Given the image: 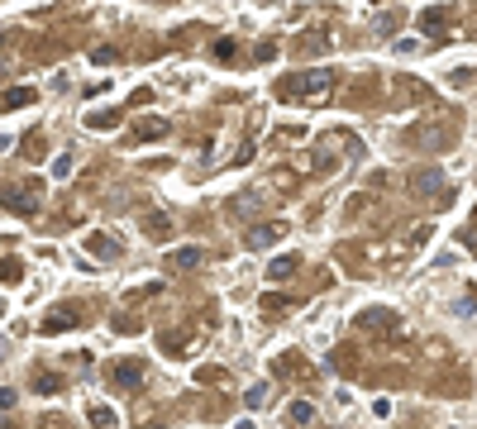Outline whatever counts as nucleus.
Masks as SVG:
<instances>
[{"instance_id": "nucleus-22", "label": "nucleus", "mask_w": 477, "mask_h": 429, "mask_svg": "<svg viewBox=\"0 0 477 429\" xmlns=\"http://www.w3.org/2000/svg\"><path fill=\"white\" fill-rule=\"evenodd\" d=\"M19 258H0V282H19Z\"/></svg>"}, {"instance_id": "nucleus-32", "label": "nucleus", "mask_w": 477, "mask_h": 429, "mask_svg": "<svg viewBox=\"0 0 477 429\" xmlns=\"http://www.w3.org/2000/svg\"><path fill=\"white\" fill-rule=\"evenodd\" d=\"M5 148H10V139H0V153H5Z\"/></svg>"}, {"instance_id": "nucleus-10", "label": "nucleus", "mask_w": 477, "mask_h": 429, "mask_svg": "<svg viewBox=\"0 0 477 429\" xmlns=\"http://www.w3.org/2000/svg\"><path fill=\"white\" fill-rule=\"evenodd\" d=\"M449 24H454V10H449V5H444V10H439V5H429V10H420V29H425L429 38H439V33H444Z\"/></svg>"}, {"instance_id": "nucleus-15", "label": "nucleus", "mask_w": 477, "mask_h": 429, "mask_svg": "<svg viewBox=\"0 0 477 429\" xmlns=\"http://www.w3.org/2000/svg\"><path fill=\"white\" fill-rule=\"evenodd\" d=\"M120 120H125L120 110H91L86 115V129H120Z\"/></svg>"}, {"instance_id": "nucleus-3", "label": "nucleus", "mask_w": 477, "mask_h": 429, "mask_svg": "<svg viewBox=\"0 0 477 429\" xmlns=\"http://www.w3.org/2000/svg\"><path fill=\"white\" fill-rule=\"evenodd\" d=\"M454 134H458V125H454V120H425V125H415L411 134H406V143H411V148L434 153V148H449V143H454Z\"/></svg>"}, {"instance_id": "nucleus-17", "label": "nucleus", "mask_w": 477, "mask_h": 429, "mask_svg": "<svg viewBox=\"0 0 477 429\" xmlns=\"http://www.w3.org/2000/svg\"><path fill=\"white\" fill-rule=\"evenodd\" d=\"M33 391H38V396H53V391H63V377H53V372H33Z\"/></svg>"}, {"instance_id": "nucleus-8", "label": "nucleus", "mask_w": 477, "mask_h": 429, "mask_svg": "<svg viewBox=\"0 0 477 429\" xmlns=\"http://www.w3.org/2000/svg\"><path fill=\"white\" fill-rule=\"evenodd\" d=\"M86 253L100 258V263H115V258H120V238H115V234H100V229H95V234H86Z\"/></svg>"}, {"instance_id": "nucleus-13", "label": "nucleus", "mask_w": 477, "mask_h": 429, "mask_svg": "<svg viewBox=\"0 0 477 429\" xmlns=\"http://www.w3.org/2000/svg\"><path fill=\"white\" fill-rule=\"evenodd\" d=\"M286 420H291L296 429H305L310 420H315V406H310V401H291V406H286Z\"/></svg>"}, {"instance_id": "nucleus-4", "label": "nucleus", "mask_w": 477, "mask_h": 429, "mask_svg": "<svg viewBox=\"0 0 477 429\" xmlns=\"http://www.w3.org/2000/svg\"><path fill=\"white\" fill-rule=\"evenodd\" d=\"M0 206L15 210V215H38V210H43V186H38V181H19V186H10L0 196Z\"/></svg>"}, {"instance_id": "nucleus-24", "label": "nucleus", "mask_w": 477, "mask_h": 429, "mask_svg": "<svg viewBox=\"0 0 477 429\" xmlns=\"http://www.w3.org/2000/svg\"><path fill=\"white\" fill-rule=\"evenodd\" d=\"M392 29H401V15H377L372 19V33H392Z\"/></svg>"}, {"instance_id": "nucleus-21", "label": "nucleus", "mask_w": 477, "mask_h": 429, "mask_svg": "<svg viewBox=\"0 0 477 429\" xmlns=\"http://www.w3.org/2000/svg\"><path fill=\"white\" fill-rule=\"evenodd\" d=\"M86 415H91V425H95V429H115V411H110V406H91Z\"/></svg>"}, {"instance_id": "nucleus-14", "label": "nucleus", "mask_w": 477, "mask_h": 429, "mask_svg": "<svg viewBox=\"0 0 477 429\" xmlns=\"http://www.w3.org/2000/svg\"><path fill=\"white\" fill-rule=\"evenodd\" d=\"M229 210H234V215H258V210H263V196H258V191H243V196L229 201Z\"/></svg>"}, {"instance_id": "nucleus-28", "label": "nucleus", "mask_w": 477, "mask_h": 429, "mask_svg": "<svg viewBox=\"0 0 477 429\" xmlns=\"http://www.w3.org/2000/svg\"><path fill=\"white\" fill-rule=\"evenodd\" d=\"M115 58H120L115 48H95V53H91V63H100V67H105V63H115Z\"/></svg>"}, {"instance_id": "nucleus-16", "label": "nucleus", "mask_w": 477, "mask_h": 429, "mask_svg": "<svg viewBox=\"0 0 477 429\" xmlns=\"http://www.w3.org/2000/svg\"><path fill=\"white\" fill-rule=\"evenodd\" d=\"M167 134V120H143L139 129H134V139L139 143H153V139H162Z\"/></svg>"}, {"instance_id": "nucleus-20", "label": "nucleus", "mask_w": 477, "mask_h": 429, "mask_svg": "<svg viewBox=\"0 0 477 429\" xmlns=\"http://www.w3.org/2000/svg\"><path fill=\"white\" fill-rule=\"evenodd\" d=\"M301 48H305V53H320V48L330 53V33H325V29H310V33L301 38Z\"/></svg>"}, {"instance_id": "nucleus-2", "label": "nucleus", "mask_w": 477, "mask_h": 429, "mask_svg": "<svg viewBox=\"0 0 477 429\" xmlns=\"http://www.w3.org/2000/svg\"><path fill=\"white\" fill-rule=\"evenodd\" d=\"M353 329L363 334V339H397L401 334V315L392 310V305H367V310H358Z\"/></svg>"}, {"instance_id": "nucleus-1", "label": "nucleus", "mask_w": 477, "mask_h": 429, "mask_svg": "<svg viewBox=\"0 0 477 429\" xmlns=\"http://www.w3.org/2000/svg\"><path fill=\"white\" fill-rule=\"evenodd\" d=\"M330 91H334V72H325V67H315V72H296V77L277 81V95H282V100H305V105L330 100Z\"/></svg>"}, {"instance_id": "nucleus-33", "label": "nucleus", "mask_w": 477, "mask_h": 429, "mask_svg": "<svg viewBox=\"0 0 477 429\" xmlns=\"http://www.w3.org/2000/svg\"><path fill=\"white\" fill-rule=\"evenodd\" d=\"M473 224H477V215H473Z\"/></svg>"}, {"instance_id": "nucleus-11", "label": "nucleus", "mask_w": 477, "mask_h": 429, "mask_svg": "<svg viewBox=\"0 0 477 429\" xmlns=\"http://www.w3.org/2000/svg\"><path fill=\"white\" fill-rule=\"evenodd\" d=\"M206 263V253L196 248V243H187V248H172L167 253V268H177V272H191V268H201Z\"/></svg>"}, {"instance_id": "nucleus-12", "label": "nucleus", "mask_w": 477, "mask_h": 429, "mask_svg": "<svg viewBox=\"0 0 477 429\" xmlns=\"http://www.w3.org/2000/svg\"><path fill=\"white\" fill-rule=\"evenodd\" d=\"M296 268H301V253H277L268 263V282H286V277H296Z\"/></svg>"}, {"instance_id": "nucleus-7", "label": "nucleus", "mask_w": 477, "mask_h": 429, "mask_svg": "<svg viewBox=\"0 0 477 429\" xmlns=\"http://www.w3.org/2000/svg\"><path fill=\"white\" fill-rule=\"evenodd\" d=\"M110 381L120 386V391H139V386H143V363H129V358H125V363H115L110 367Z\"/></svg>"}, {"instance_id": "nucleus-25", "label": "nucleus", "mask_w": 477, "mask_h": 429, "mask_svg": "<svg viewBox=\"0 0 477 429\" xmlns=\"http://www.w3.org/2000/svg\"><path fill=\"white\" fill-rule=\"evenodd\" d=\"M24 153H29V158H43V134H29V139H24Z\"/></svg>"}, {"instance_id": "nucleus-27", "label": "nucleus", "mask_w": 477, "mask_h": 429, "mask_svg": "<svg viewBox=\"0 0 477 429\" xmlns=\"http://www.w3.org/2000/svg\"><path fill=\"white\" fill-rule=\"evenodd\" d=\"M196 381H206V386H210V381H224V372H220V367H201V372H196Z\"/></svg>"}, {"instance_id": "nucleus-23", "label": "nucleus", "mask_w": 477, "mask_h": 429, "mask_svg": "<svg viewBox=\"0 0 477 429\" xmlns=\"http://www.w3.org/2000/svg\"><path fill=\"white\" fill-rule=\"evenodd\" d=\"M397 95H406V100H425V86H415V81H397Z\"/></svg>"}, {"instance_id": "nucleus-26", "label": "nucleus", "mask_w": 477, "mask_h": 429, "mask_svg": "<svg viewBox=\"0 0 477 429\" xmlns=\"http://www.w3.org/2000/svg\"><path fill=\"white\" fill-rule=\"evenodd\" d=\"M72 167H77V162H72V158H58V162H53V176L63 181V176H72Z\"/></svg>"}, {"instance_id": "nucleus-30", "label": "nucleus", "mask_w": 477, "mask_h": 429, "mask_svg": "<svg viewBox=\"0 0 477 429\" xmlns=\"http://www.w3.org/2000/svg\"><path fill=\"white\" fill-rule=\"evenodd\" d=\"M215 58H234V38H220V43H215Z\"/></svg>"}, {"instance_id": "nucleus-29", "label": "nucleus", "mask_w": 477, "mask_h": 429, "mask_svg": "<svg viewBox=\"0 0 477 429\" xmlns=\"http://www.w3.org/2000/svg\"><path fill=\"white\" fill-rule=\"evenodd\" d=\"M148 234L162 238V234H167V220H162V215H148Z\"/></svg>"}, {"instance_id": "nucleus-19", "label": "nucleus", "mask_w": 477, "mask_h": 429, "mask_svg": "<svg viewBox=\"0 0 477 429\" xmlns=\"http://www.w3.org/2000/svg\"><path fill=\"white\" fill-rule=\"evenodd\" d=\"M19 105H33V91H29V86H15V91H5V110H19Z\"/></svg>"}, {"instance_id": "nucleus-18", "label": "nucleus", "mask_w": 477, "mask_h": 429, "mask_svg": "<svg viewBox=\"0 0 477 429\" xmlns=\"http://www.w3.org/2000/svg\"><path fill=\"white\" fill-rule=\"evenodd\" d=\"M268 401H272V386H268V381H258V386H248V411H263Z\"/></svg>"}, {"instance_id": "nucleus-31", "label": "nucleus", "mask_w": 477, "mask_h": 429, "mask_svg": "<svg viewBox=\"0 0 477 429\" xmlns=\"http://www.w3.org/2000/svg\"><path fill=\"white\" fill-rule=\"evenodd\" d=\"M139 429H167V425H158V420H153V425H139Z\"/></svg>"}, {"instance_id": "nucleus-9", "label": "nucleus", "mask_w": 477, "mask_h": 429, "mask_svg": "<svg viewBox=\"0 0 477 429\" xmlns=\"http://www.w3.org/2000/svg\"><path fill=\"white\" fill-rule=\"evenodd\" d=\"M77 324H81V310H77V305H58V310H48V315H43V334L77 329Z\"/></svg>"}, {"instance_id": "nucleus-5", "label": "nucleus", "mask_w": 477, "mask_h": 429, "mask_svg": "<svg viewBox=\"0 0 477 429\" xmlns=\"http://www.w3.org/2000/svg\"><path fill=\"white\" fill-rule=\"evenodd\" d=\"M406 181H411V191L420 196V201H439V206L449 201V181H444V172H439V167H415Z\"/></svg>"}, {"instance_id": "nucleus-6", "label": "nucleus", "mask_w": 477, "mask_h": 429, "mask_svg": "<svg viewBox=\"0 0 477 429\" xmlns=\"http://www.w3.org/2000/svg\"><path fill=\"white\" fill-rule=\"evenodd\" d=\"M282 229L286 224H277V220L253 224V229H243V248H248V253H263V248H272V243L282 238Z\"/></svg>"}]
</instances>
